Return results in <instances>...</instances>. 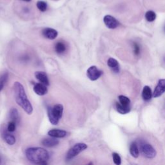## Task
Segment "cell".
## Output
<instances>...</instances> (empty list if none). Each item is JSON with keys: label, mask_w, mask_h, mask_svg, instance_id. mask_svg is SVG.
Masks as SVG:
<instances>
[{"label": "cell", "mask_w": 165, "mask_h": 165, "mask_svg": "<svg viewBox=\"0 0 165 165\" xmlns=\"http://www.w3.org/2000/svg\"><path fill=\"white\" fill-rule=\"evenodd\" d=\"M14 92L16 103L21 107L27 114H32L33 112L32 106L27 98V96L22 84L18 81L14 83Z\"/></svg>", "instance_id": "1"}, {"label": "cell", "mask_w": 165, "mask_h": 165, "mask_svg": "<svg viewBox=\"0 0 165 165\" xmlns=\"http://www.w3.org/2000/svg\"><path fill=\"white\" fill-rule=\"evenodd\" d=\"M25 154L27 159L32 163L39 164L47 162L49 154L47 150L41 147H32L26 150Z\"/></svg>", "instance_id": "2"}, {"label": "cell", "mask_w": 165, "mask_h": 165, "mask_svg": "<svg viewBox=\"0 0 165 165\" xmlns=\"http://www.w3.org/2000/svg\"><path fill=\"white\" fill-rule=\"evenodd\" d=\"M48 118L51 123L56 125L58 124L63 113V106L61 104H57L52 107H48Z\"/></svg>", "instance_id": "3"}, {"label": "cell", "mask_w": 165, "mask_h": 165, "mask_svg": "<svg viewBox=\"0 0 165 165\" xmlns=\"http://www.w3.org/2000/svg\"><path fill=\"white\" fill-rule=\"evenodd\" d=\"M139 149L141 154L146 159H154L157 155L156 150L154 148V146L151 144L144 141L139 142Z\"/></svg>", "instance_id": "4"}, {"label": "cell", "mask_w": 165, "mask_h": 165, "mask_svg": "<svg viewBox=\"0 0 165 165\" xmlns=\"http://www.w3.org/2000/svg\"><path fill=\"white\" fill-rule=\"evenodd\" d=\"M87 148L88 146L87 144H85V143L83 142L76 143V145H74L68 150V152L67 154V159L70 160L74 158L75 157H76L81 152L84 151V150H85Z\"/></svg>", "instance_id": "5"}, {"label": "cell", "mask_w": 165, "mask_h": 165, "mask_svg": "<svg viewBox=\"0 0 165 165\" xmlns=\"http://www.w3.org/2000/svg\"><path fill=\"white\" fill-rule=\"evenodd\" d=\"M103 74V72L98 69L96 66H92L89 68L87 72V77L90 80L94 81L97 80Z\"/></svg>", "instance_id": "6"}, {"label": "cell", "mask_w": 165, "mask_h": 165, "mask_svg": "<svg viewBox=\"0 0 165 165\" xmlns=\"http://www.w3.org/2000/svg\"><path fill=\"white\" fill-rule=\"evenodd\" d=\"M103 21L106 27L110 29H115L120 25L119 21L110 15H106L103 18Z\"/></svg>", "instance_id": "7"}, {"label": "cell", "mask_w": 165, "mask_h": 165, "mask_svg": "<svg viewBox=\"0 0 165 165\" xmlns=\"http://www.w3.org/2000/svg\"><path fill=\"white\" fill-rule=\"evenodd\" d=\"M165 92V79L159 80L153 92V97L155 98L161 96Z\"/></svg>", "instance_id": "8"}, {"label": "cell", "mask_w": 165, "mask_h": 165, "mask_svg": "<svg viewBox=\"0 0 165 165\" xmlns=\"http://www.w3.org/2000/svg\"><path fill=\"white\" fill-rule=\"evenodd\" d=\"M42 34L45 38L52 40L57 38L58 33L54 28H45L42 31Z\"/></svg>", "instance_id": "9"}, {"label": "cell", "mask_w": 165, "mask_h": 165, "mask_svg": "<svg viewBox=\"0 0 165 165\" xmlns=\"http://www.w3.org/2000/svg\"><path fill=\"white\" fill-rule=\"evenodd\" d=\"M48 134L49 136H51V137L57 139L63 138L66 137L68 133L67 131L60 130V129H52V130H51L48 132Z\"/></svg>", "instance_id": "10"}, {"label": "cell", "mask_w": 165, "mask_h": 165, "mask_svg": "<svg viewBox=\"0 0 165 165\" xmlns=\"http://www.w3.org/2000/svg\"><path fill=\"white\" fill-rule=\"evenodd\" d=\"M35 77L38 81L45 86L49 85V80L47 74L44 72L37 71L35 72Z\"/></svg>", "instance_id": "11"}, {"label": "cell", "mask_w": 165, "mask_h": 165, "mask_svg": "<svg viewBox=\"0 0 165 165\" xmlns=\"http://www.w3.org/2000/svg\"><path fill=\"white\" fill-rule=\"evenodd\" d=\"M34 91L35 94L38 96H44L47 94L48 89L47 88V86L44 85L42 83H36L34 86Z\"/></svg>", "instance_id": "12"}, {"label": "cell", "mask_w": 165, "mask_h": 165, "mask_svg": "<svg viewBox=\"0 0 165 165\" xmlns=\"http://www.w3.org/2000/svg\"><path fill=\"white\" fill-rule=\"evenodd\" d=\"M42 145L48 147V148H51V147H54L56 146H57V145L59 144V140L57 139L56 138H47V139H44L42 141Z\"/></svg>", "instance_id": "13"}, {"label": "cell", "mask_w": 165, "mask_h": 165, "mask_svg": "<svg viewBox=\"0 0 165 165\" xmlns=\"http://www.w3.org/2000/svg\"><path fill=\"white\" fill-rule=\"evenodd\" d=\"M107 64L115 73H118L119 72V64L118 61L114 58L110 57L107 61Z\"/></svg>", "instance_id": "14"}, {"label": "cell", "mask_w": 165, "mask_h": 165, "mask_svg": "<svg viewBox=\"0 0 165 165\" xmlns=\"http://www.w3.org/2000/svg\"><path fill=\"white\" fill-rule=\"evenodd\" d=\"M153 97V93L151 89L148 86H145L142 92V97L145 101H148Z\"/></svg>", "instance_id": "15"}, {"label": "cell", "mask_w": 165, "mask_h": 165, "mask_svg": "<svg viewBox=\"0 0 165 165\" xmlns=\"http://www.w3.org/2000/svg\"><path fill=\"white\" fill-rule=\"evenodd\" d=\"M130 155L134 157V158H138L139 155V149L137 143L135 142H133L131 143L130 146Z\"/></svg>", "instance_id": "16"}, {"label": "cell", "mask_w": 165, "mask_h": 165, "mask_svg": "<svg viewBox=\"0 0 165 165\" xmlns=\"http://www.w3.org/2000/svg\"><path fill=\"white\" fill-rule=\"evenodd\" d=\"M116 108L117 111L121 114H126L130 112V106H123L121 104H120L119 103H116Z\"/></svg>", "instance_id": "17"}, {"label": "cell", "mask_w": 165, "mask_h": 165, "mask_svg": "<svg viewBox=\"0 0 165 165\" xmlns=\"http://www.w3.org/2000/svg\"><path fill=\"white\" fill-rule=\"evenodd\" d=\"M9 116L11 121H14L16 123H19V115L18 110L15 108H13L10 110L9 113Z\"/></svg>", "instance_id": "18"}, {"label": "cell", "mask_w": 165, "mask_h": 165, "mask_svg": "<svg viewBox=\"0 0 165 165\" xmlns=\"http://www.w3.org/2000/svg\"><path fill=\"white\" fill-rule=\"evenodd\" d=\"M3 138L5 142L9 145H13L16 142V138L14 136L9 133L5 132L3 134Z\"/></svg>", "instance_id": "19"}, {"label": "cell", "mask_w": 165, "mask_h": 165, "mask_svg": "<svg viewBox=\"0 0 165 165\" xmlns=\"http://www.w3.org/2000/svg\"><path fill=\"white\" fill-rule=\"evenodd\" d=\"M55 51L57 54H63L66 51V46L63 42H57L55 45Z\"/></svg>", "instance_id": "20"}, {"label": "cell", "mask_w": 165, "mask_h": 165, "mask_svg": "<svg viewBox=\"0 0 165 165\" xmlns=\"http://www.w3.org/2000/svg\"><path fill=\"white\" fill-rule=\"evenodd\" d=\"M145 18L148 22H153L156 19V14L152 10H148L145 14Z\"/></svg>", "instance_id": "21"}, {"label": "cell", "mask_w": 165, "mask_h": 165, "mask_svg": "<svg viewBox=\"0 0 165 165\" xmlns=\"http://www.w3.org/2000/svg\"><path fill=\"white\" fill-rule=\"evenodd\" d=\"M118 99H119V103L121 104L122 105L126 106H130V100L128 97H127L125 96H123V95H121L118 97Z\"/></svg>", "instance_id": "22"}, {"label": "cell", "mask_w": 165, "mask_h": 165, "mask_svg": "<svg viewBox=\"0 0 165 165\" xmlns=\"http://www.w3.org/2000/svg\"><path fill=\"white\" fill-rule=\"evenodd\" d=\"M8 77L9 75L7 72L3 74L1 76H0V91L3 89L7 80H8Z\"/></svg>", "instance_id": "23"}, {"label": "cell", "mask_w": 165, "mask_h": 165, "mask_svg": "<svg viewBox=\"0 0 165 165\" xmlns=\"http://www.w3.org/2000/svg\"><path fill=\"white\" fill-rule=\"evenodd\" d=\"M37 7L41 12H45L47 9V4L45 2L39 1L37 2Z\"/></svg>", "instance_id": "24"}, {"label": "cell", "mask_w": 165, "mask_h": 165, "mask_svg": "<svg viewBox=\"0 0 165 165\" xmlns=\"http://www.w3.org/2000/svg\"><path fill=\"white\" fill-rule=\"evenodd\" d=\"M112 159L114 164L116 165H121V158L120 155L114 152L112 154Z\"/></svg>", "instance_id": "25"}, {"label": "cell", "mask_w": 165, "mask_h": 165, "mask_svg": "<svg viewBox=\"0 0 165 165\" xmlns=\"http://www.w3.org/2000/svg\"><path fill=\"white\" fill-rule=\"evenodd\" d=\"M16 123L14 121H10L7 126V130L9 132H13L16 130Z\"/></svg>", "instance_id": "26"}, {"label": "cell", "mask_w": 165, "mask_h": 165, "mask_svg": "<svg viewBox=\"0 0 165 165\" xmlns=\"http://www.w3.org/2000/svg\"><path fill=\"white\" fill-rule=\"evenodd\" d=\"M133 50H134V53L135 56H139L141 52V48L140 46L137 43H133Z\"/></svg>", "instance_id": "27"}, {"label": "cell", "mask_w": 165, "mask_h": 165, "mask_svg": "<svg viewBox=\"0 0 165 165\" xmlns=\"http://www.w3.org/2000/svg\"><path fill=\"white\" fill-rule=\"evenodd\" d=\"M39 165H48V164H47V162H44V163L39 164Z\"/></svg>", "instance_id": "28"}, {"label": "cell", "mask_w": 165, "mask_h": 165, "mask_svg": "<svg viewBox=\"0 0 165 165\" xmlns=\"http://www.w3.org/2000/svg\"><path fill=\"white\" fill-rule=\"evenodd\" d=\"M87 165H94V164H93V163L92 162H90L88 164H87Z\"/></svg>", "instance_id": "29"}, {"label": "cell", "mask_w": 165, "mask_h": 165, "mask_svg": "<svg viewBox=\"0 0 165 165\" xmlns=\"http://www.w3.org/2000/svg\"><path fill=\"white\" fill-rule=\"evenodd\" d=\"M23 1H24V2H29L31 1V0H23Z\"/></svg>", "instance_id": "30"}, {"label": "cell", "mask_w": 165, "mask_h": 165, "mask_svg": "<svg viewBox=\"0 0 165 165\" xmlns=\"http://www.w3.org/2000/svg\"><path fill=\"white\" fill-rule=\"evenodd\" d=\"M1 162H2V159H1V157H0V164H1Z\"/></svg>", "instance_id": "31"}, {"label": "cell", "mask_w": 165, "mask_h": 165, "mask_svg": "<svg viewBox=\"0 0 165 165\" xmlns=\"http://www.w3.org/2000/svg\"><path fill=\"white\" fill-rule=\"evenodd\" d=\"M164 32H165V27H164Z\"/></svg>", "instance_id": "32"}]
</instances>
